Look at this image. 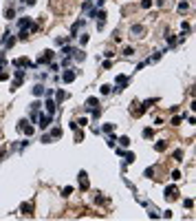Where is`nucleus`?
<instances>
[{"label":"nucleus","mask_w":196,"mask_h":221,"mask_svg":"<svg viewBox=\"0 0 196 221\" xmlns=\"http://www.w3.org/2000/svg\"><path fill=\"white\" fill-rule=\"evenodd\" d=\"M91 15H93V18H97V29H104V22H106V11H104V9H99V11H97V9H93V11H91Z\"/></svg>","instance_id":"nucleus-1"},{"label":"nucleus","mask_w":196,"mask_h":221,"mask_svg":"<svg viewBox=\"0 0 196 221\" xmlns=\"http://www.w3.org/2000/svg\"><path fill=\"white\" fill-rule=\"evenodd\" d=\"M130 35L132 38H143V35H146V25H132L130 27Z\"/></svg>","instance_id":"nucleus-2"},{"label":"nucleus","mask_w":196,"mask_h":221,"mask_svg":"<svg viewBox=\"0 0 196 221\" xmlns=\"http://www.w3.org/2000/svg\"><path fill=\"white\" fill-rule=\"evenodd\" d=\"M163 197H165V199H170V201L179 199V188H176V186H165V192H163Z\"/></svg>","instance_id":"nucleus-3"},{"label":"nucleus","mask_w":196,"mask_h":221,"mask_svg":"<svg viewBox=\"0 0 196 221\" xmlns=\"http://www.w3.org/2000/svg\"><path fill=\"white\" fill-rule=\"evenodd\" d=\"M51 60H53V51L46 49L40 53V58H38V64H51Z\"/></svg>","instance_id":"nucleus-4"},{"label":"nucleus","mask_w":196,"mask_h":221,"mask_svg":"<svg viewBox=\"0 0 196 221\" xmlns=\"http://www.w3.org/2000/svg\"><path fill=\"white\" fill-rule=\"evenodd\" d=\"M77 181H80V188H82V190H88V188H91V184H88V175H86V170H80V175H77Z\"/></svg>","instance_id":"nucleus-5"},{"label":"nucleus","mask_w":196,"mask_h":221,"mask_svg":"<svg viewBox=\"0 0 196 221\" xmlns=\"http://www.w3.org/2000/svg\"><path fill=\"white\" fill-rule=\"evenodd\" d=\"M128 86V75H117L115 77V91H123Z\"/></svg>","instance_id":"nucleus-6"},{"label":"nucleus","mask_w":196,"mask_h":221,"mask_svg":"<svg viewBox=\"0 0 196 221\" xmlns=\"http://www.w3.org/2000/svg\"><path fill=\"white\" fill-rule=\"evenodd\" d=\"M75 77H77V71H73V69H66L64 73H62V82H64V84H70Z\"/></svg>","instance_id":"nucleus-7"},{"label":"nucleus","mask_w":196,"mask_h":221,"mask_svg":"<svg viewBox=\"0 0 196 221\" xmlns=\"http://www.w3.org/2000/svg\"><path fill=\"white\" fill-rule=\"evenodd\" d=\"M13 66H18V69H20V66H27V69H33V62L29 60V58H24V55H22V58H18V60H13Z\"/></svg>","instance_id":"nucleus-8"},{"label":"nucleus","mask_w":196,"mask_h":221,"mask_svg":"<svg viewBox=\"0 0 196 221\" xmlns=\"http://www.w3.org/2000/svg\"><path fill=\"white\" fill-rule=\"evenodd\" d=\"M51 120H53V115H49V113H42V115L38 117V122H40V128H42V131L51 126Z\"/></svg>","instance_id":"nucleus-9"},{"label":"nucleus","mask_w":196,"mask_h":221,"mask_svg":"<svg viewBox=\"0 0 196 221\" xmlns=\"http://www.w3.org/2000/svg\"><path fill=\"white\" fill-rule=\"evenodd\" d=\"M22 80H24V71H20V69H18V71H15V80H13V84H11V91H15V89H18V86L22 84Z\"/></svg>","instance_id":"nucleus-10"},{"label":"nucleus","mask_w":196,"mask_h":221,"mask_svg":"<svg viewBox=\"0 0 196 221\" xmlns=\"http://www.w3.org/2000/svg\"><path fill=\"white\" fill-rule=\"evenodd\" d=\"M82 27H84V20H77L75 25L70 27V35H68V38H75V35H77V31H80Z\"/></svg>","instance_id":"nucleus-11"},{"label":"nucleus","mask_w":196,"mask_h":221,"mask_svg":"<svg viewBox=\"0 0 196 221\" xmlns=\"http://www.w3.org/2000/svg\"><path fill=\"white\" fill-rule=\"evenodd\" d=\"M97 106H99L97 97H88V100H86V106H84V108H86V110H93V108H97Z\"/></svg>","instance_id":"nucleus-12"},{"label":"nucleus","mask_w":196,"mask_h":221,"mask_svg":"<svg viewBox=\"0 0 196 221\" xmlns=\"http://www.w3.org/2000/svg\"><path fill=\"white\" fill-rule=\"evenodd\" d=\"M44 106H46V113H49V115H53V113H55V108H57L53 100H46V102H44Z\"/></svg>","instance_id":"nucleus-13"},{"label":"nucleus","mask_w":196,"mask_h":221,"mask_svg":"<svg viewBox=\"0 0 196 221\" xmlns=\"http://www.w3.org/2000/svg\"><path fill=\"white\" fill-rule=\"evenodd\" d=\"M5 18H7V20H13V18H15V9H13V5H9V7L5 9Z\"/></svg>","instance_id":"nucleus-14"},{"label":"nucleus","mask_w":196,"mask_h":221,"mask_svg":"<svg viewBox=\"0 0 196 221\" xmlns=\"http://www.w3.org/2000/svg\"><path fill=\"white\" fill-rule=\"evenodd\" d=\"M165 148H167V141L165 139H161V141H156V144H154V151L156 153H163Z\"/></svg>","instance_id":"nucleus-15"},{"label":"nucleus","mask_w":196,"mask_h":221,"mask_svg":"<svg viewBox=\"0 0 196 221\" xmlns=\"http://www.w3.org/2000/svg\"><path fill=\"white\" fill-rule=\"evenodd\" d=\"M20 212H22V215H31V212H33V203H22Z\"/></svg>","instance_id":"nucleus-16"},{"label":"nucleus","mask_w":196,"mask_h":221,"mask_svg":"<svg viewBox=\"0 0 196 221\" xmlns=\"http://www.w3.org/2000/svg\"><path fill=\"white\" fill-rule=\"evenodd\" d=\"M70 58H73V60H84V51H80V49H73V53H70Z\"/></svg>","instance_id":"nucleus-17"},{"label":"nucleus","mask_w":196,"mask_h":221,"mask_svg":"<svg viewBox=\"0 0 196 221\" xmlns=\"http://www.w3.org/2000/svg\"><path fill=\"white\" fill-rule=\"evenodd\" d=\"M33 95H35V97L44 95V86H42V84H35V86H33Z\"/></svg>","instance_id":"nucleus-18"},{"label":"nucleus","mask_w":196,"mask_h":221,"mask_svg":"<svg viewBox=\"0 0 196 221\" xmlns=\"http://www.w3.org/2000/svg\"><path fill=\"white\" fill-rule=\"evenodd\" d=\"M51 139H57V137H62V128H51Z\"/></svg>","instance_id":"nucleus-19"},{"label":"nucleus","mask_w":196,"mask_h":221,"mask_svg":"<svg viewBox=\"0 0 196 221\" xmlns=\"http://www.w3.org/2000/svg\"><path fill=\"white\" fill-rule=\"evenodd\" d=\"M117 141H119V144L123 146V148H128V146H130V137H126V135H123V137H119Z\"/></svg>","instance_id":"nucleus-20"},{"label":"nucleus","mask_w":196,"mask_h":221,"mask_svg":"<svg viewBox=\"0 0 196 221\" xmlns=\"http://www.w3.org/2000/svg\"><path fill=\"white\" fill-rule=\"evenodd\" d=\"M29 38V29H20V33H18V40H27Z\"/></svg>","instance_id":"nucleus-21"},{"label":"nucleus","mask_w":196,"mask_h":221,"mask_svg":"<svg viewBox=\"0 0 196 221\" xmlns=\"http://www.w3.org/2000/svg\"><path fill=\"white\" fill-rule=\"evenodd\" d=\"M143 137H146V139H152V137H154V131H152V128H143Z\"/></svg>","instance_id":"nucleus-22"},{"label":"nucleus","mask_w":196,"mask_h":221,"mask_svg":"<svg viewBox=\"0 0 196 221\" xmlns=\"http://www.w3.org/2000/svg\"><path fill=\"white\" fill-rule=\"evenodd\" d=\"M123 157H126V164H132V161L137 159V157H135V153H123Z\"/></svg>","instance_id":"nucleus-23"},{"label":"nucleus","mask_w":196,"mask_h":221,"mask_svg":"<svg viewBox=\"0 0 196 221\" xmlns=\"http://www.w3.org/2000/svg\"><path fill=\"white\" fill-rule=\"evenodd\" d=\"M143 175H146L148 179H154V168H152V166H150V168H146V172H143Z\"/></svg>","instance_id":"nucleus-24"},{"label":"nucleus","mask_w":196,"mask_h":221,"mask_svg":"<svg viewBox=\"0 0 196 221\" xmlns=\"http://www.w3.org/2000/svg\"><path fill=\"white\" fill-rule=\"evenodd\" d=\"M55 97H57V102H64V100H66V91H57Z\"/></svg>","instance_id":"nucleus-25"},{"label":"nucleus","mask_w":196,"mask_h":221,"mask_svg":"<svg viewBox=\"0 0 196 221\" xmlns=\"http://www.w3.org/2000/svg\"><path fill=\"white\" fill-rule=\"evenodd\" d=\"M110 91H112V86H110V84H104V86H101V95H108Z\"/></svg>","instance_id":"nucleus-26"},{"label":"nucleus","mask_w":196,"mask_h":221,"mask_svg":"<svg viewBox=\"0 0 196 221\" xmlns=\"http://www.w3.org/2000/svg\"><path fill=\"white\" fill-rule=\"evenodd\" d=\"M183 206H185L187 210H192V208H194V199H185V201H183Z\"/></svg>","instance_id":"nucleus-27"},{"label":"nucleus","mask_w":196,"mask_h":221,"mask_svg":"<svg viewBox=\"0 0 196 221\" xmlns=\"http://www.w3.org/2000/svg\"><path fill=\"white\" fill-rule=\"evenodd\" d=\"M165 42H167V44L172 46V44H174V42H176V40H174V35H172V33H167V35H165Z\"/></svg>","instance_id":"nucleus-28"},{"label":"nucleus","mask_w":196,"mask_h":221,"mask_svg":"<svg viewBox=\"0 0 196 221\" xmlns=\"http://www.w3.org/2000/svg\"><path fill=\"white\" fill-rule=\"evenodd\" d=\"M187 9H190V5H187V2H181V5H179V11H181V13H185Z\"/></svg>","instance_id":"nucleus-29"},{"label":"nucleus","mask_w":196,"mask_h":221,"mask_svg":"<svg viewBox=\"0 0 196 221\" xmlns=\"http://www.w3.org/2000/svg\"><path fill=\"white\" fill-rule=\"evenodd\" d=\"M174 159L176 161H183V151H174Z\"/></svg>","instance_id":"nucleus-30"},{"label":"nucleus","mask_w":196,"mask_h":221,"mask_svg":"<svg viewBox=\"0 0 196 221\" xmlns=\"http://www.w3.org/2000/svg\"><path fill=\"white\" fill-rule=\"evenodd\" d=\"M141 7H143V9H150V7H152V0H141Z\"/></svg>","instance_id":"nucleus-31"},{"label":"nucleus","mask_w":196,"mask_h":221,"mask_svg":"<svg viewBox=\"0 0 196 221\" xmlns=\"http://www.w3.org/2000/svg\"><path fill=\"white\" fill-rule=\"evenodd\" d=\"M156 5L161 7V9H165V7H170V0H159V2H156Z\"/></svg>","instance_id":"nucleus-32"},{"label":"nucleus","mask_w":196,"mask_h":221,"mask_svg":"<svg viewBox=\"0 0 196 221\" xmlns=\"http://www.w3.org/2000/svg\"><path fill=\"white\" fill-rule=\"evenodd\" d=\"M112 131H115V126H112V124H104V133H112Z\"/></svg>","instance_id":"nucleus-33"},{"label":"nucleus","mask_w":196,"mask_h":221,"mask_svg":"<svg viewBox=\"0 0 196 221\" xmlns=\"http://www.w3.org/2000/svg\"><path fill=\"white\" fill-rule=\"evenodd\" d=\"M115 141H117V137H115V135L108 137V146H110V148H115Z\"/></svg>","instance_id":"nucleus-34"},{"label":"nucleus","mask_w":196,"mask_h":221,"mask_svg":"<svg viewBox=\"0 0 196 221\" xmlns=\"http://www.w3.org/2000/svg\"><path fill=\"white\" fill-rule=\"evenodd\" d=\"M31 110H33V113H38V110H40V102H33V104H31Z\"/></svg>","instance_id":"nucleus-35"},{"label":"nucleus","mask_w":196,"mask_h":221,"mask_svg":"<svg viewBox=\"0 0 196 221\" xmlns=\"http://www.w3.org/2000/svg\"><path fill=\"white\" fill-rule=\"evenodd\" d=\"M66 40H68V38H64V35H62V38H55V44H66Z\"/></svg>","instance_id":"nucleus-36"},{"label":"nucleus","mask_w":196,"mask_h":221,"mask_svg":"<svg viewBox=\"0 0 196 221\" xmlns=\"http://www.w3.org/2000/svg\"><path fill=\"white\" fill-rule=\"evenodd\" d=\"M172 179L179 181V179H181V172H179V170H172Z\"/></svg>","instance_id":"nucleus-37"},{"label":"nucleus","mask_w":196,"mask_h":221,"mask_svg":"<svg viewBox=\"0 0 196 221\" xmlns=\"http://www.w3.org/2000/svg\"><path fill=\"white\" fill-rule=\"evenodd\" d=\"M135 53V49H132V46H126V49H123V55H132Z\"/></svg>","instance_id":"nucleus-38"},{"label":"nucleus","mask_w":196,"mask_h":221,"mask_svg":"<svg viewBox=\"0 0 196 221\" xmlns=\"http://www.w3.org/2000/svg\"><path fill=\"white\" fill-rule=\"evenodd\" d=\"M70 192H73V188H70V186H66V188H64V190H62V195H64V197H68V195H70Z\"/></svg>","instance_id":"nucleus-39"},{"label":"nucleus","mask_w":196,"mask_h":221,"mask_svg":"<svg viewBox=\"0 0 196 221\" xmlns=\"http://www.w3.org/2000/svg\"><path fill=\"white\" fill-rule=\"evenodd\" d=\"M181 124V117H172V126H179Z\"/></svg>","instance_id":"nucleus-40"},{"label":"nucleus","mask_w":196,"mask_h":221,"mask_svg":"<svg viewBox=\"0 0 196 221\" xmlns=\"http://www.w3.org/2000/svg\"><path fill=\"white\" fill-rule=\"evenodd\" d=\"M42 141H44V144H49V141H51V135H49V133H46V135H42Z\"/></svg>","instance_id":"nucleus-41"},{"label":"nucleus","mask_w":196,"mask_h":221,"mask_svg":"<svg viewBox=\"0 0 196 221\" xmlns=\"http://www.w3.org/2000/svg\"><path fill=\"white\" fill-rule=\"evenodd\" d=\"M5 64H7V58H5V55H0V69H2Z\"/></svg>","instance_id":"nucleus-42"},{"label":"nucleus","mask_w":196,"mask_h":221,"mask_svg":"<svg viewBox=\"0 0 196 221\" xmlns=\"http://www.w3.org/2000/svg\"><path fill=\"white\" fill-rule=\"evenodd\" d=\"M5 80H9V73H0V82H5Z\"/></svg>","instance_id":"nucleus-43"},{"label":"nucleus","mask_w":196,"mask_h":221,"mask_svg":"<svg viewBox=\"0 0 196 221\" xmlns=\"http://www.w3.org/2000/svg\"><path fill=\"white\" fill-rule=\"evenodd\" d=\"M24 2L27 5H35V0H24Z\"/></svg>","instance_id":"nucleus-44"},{"label":"nucleus","mask_w":196,"mask_h":221,"mask_svg":"<svg viewBox=\"0 0 196 221\" xmlns=\"http://www.w3.org/2000/svg\"><path fill=\"white\" fill-rule=\"evenodd\" d=\"M88 2H91V0H88Z\"/></svg>","instance_id":"nucleus-45"}]
</instances>
